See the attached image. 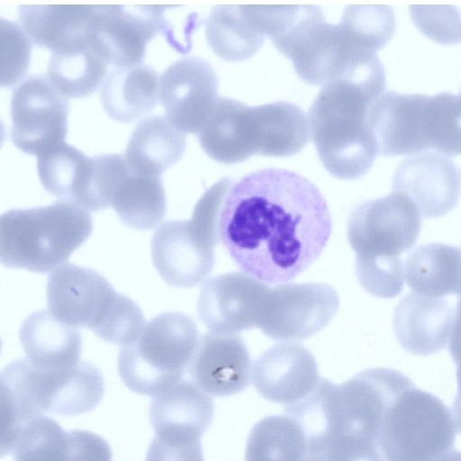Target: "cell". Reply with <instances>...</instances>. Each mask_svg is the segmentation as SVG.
Here are the masks:
<instances>
[{
    "label": "cell",
    "instance_id": "24",
    "mask_svg": "<svg viewBox=\"0 0 461 461\" xmlns=\"http://www.w3.org/2000/svg\"><path fill=\"white\" fill-rule=\"evenodd\" d=\"M37 171L49 193L86 211H95L93 157L64 142L38 156Z\"/></svg>",
    "mask_w": 461,
    "mask_h": 461
},
{
    "label": "cell",
    "instance_id": "2",
    "mask_svg": "<svg viewBox=\"0 0 461 461\" xmlns=\"http://www.w3.org/2000/svg\"><path fill=\"white\" fill-rule=\"evenodd\" d=\"M385 84L378 56L365 52L338 78L323 85L310 106L311 138L321 162L333 176L353 180L371 168L378 151L366 116Z\"/></svg>",
    "mask_w": 461,
    "mask_h": 461
},
{
    "label": "cell",
    "instance_id": "22",
    "mask_svg": "<svg viewBox=\"0 0 461 461\" xmlns=\"http://www.w3.org/2000/svg\"><path fill=\"white\" fill-rule=\"evenodd\" d=\"M203 150L221 164L242 162L257 154L251 106L219 96L196 134Z\"/></svg>",
    "mask_w": 461,
    "mask_h": 461
},
{
    "label": "cell",
    "instance_id": "36",
    "mask_svg": "<svg viewBox=\"0 0 461 461\" xmlns=\"http://www.w3.org/2000/svg\"><path fill=\"white\" fill-rule=\"evenodd\" d=\"M427 139L429 149L448 156L461 154V100L442 92L428 96Z\"/></svg>",
    "mask_w": 461,
    "mask_h": 461
},
{
    "label": "cell",
    "instance_id": "19",
    "mask_svg": "<svg viewBox=\"0 0 461 461\" xmlns=\"http://www.w3.org/2000/svg\"><path fill=\"white\" fill-rule=\"evenodd\" d=\"M194 383L212 396H229L249 384L251 361L238 334L210 332L200 338L189 366Z\"/></svg>",
    "mask_w": 461,
    "mask_h": 461
},
{
    "label": "cell",
    "instance_id": "14",
    "mask_svg": "<svg viewBox=\"0 0 461 461\" xmlns=\"http://www.w3.org/2000/svg\"><path fill=\"white\" fill-rule=\"evenodd\" d=\"M158 98L167 117L182 132L197 134L218 99V78L199 57L174 61L162 73Z\"/></svg>",
    "mask_w": 461,
    "mask_h": 461
},
{
    "label": "cell",
    "instance_id": "12",
    "mask_svg": "<svg viewBox=\"0 0 461 461\" xmlns=\"http://www.w3.org/2000/svg\"><path fill=\"white\" fill-rule=\"evenodd\" d=\"M167 5H98L97 24L92 41L109 63L140 64L148 42L158 33L169 35L165 18Z\"/></svg>",
    "mask_w": 461,
    "mask_h": 461
},
{
    "label": "cell",
    "instance_id": "21",
    "mask_svg": "<svg viewBox=\"0 0 461 461\" xmlns=\"http://www.w3.org/2000/svg\"><path fill=\"white\" fill-rule=\"evenodd\" d=\"M454 318V309L444 297L411 293L398 303L393 324L403 349L415 355L428 356L446 347Z\"/></svg>",
    "mask_w": 461,
    "mask_h": 461
},
{
    "label": "cell",
    "instance_id": "7",
    "mask_svg": "<svg viewBox=\"0 0 461 461\" xmlns=\"http://www.w3.org/2000/svg\"><path fill=\"white\" fill-rule=\"evenodd\" d=\"M305 83L323 86L338 78L366 50L354 48L339 23L325 21L316 5L280 6L268 35Z\"/></svg>",
    "mask_w": 461,
    "mask_h": 461
},
{
    "label": "cell",
    "instance_id": "43",
    "mask_svg": "<svg viewBox=\"0 0 461 461\" xmlns=\"http://www.w3.org/2000/svg\"><path fill=\"white\" fill-rule=\"evenodd\" d=\"M458 96H459V98H460V100H461V92H460V94H459V95H458Z\"/></svg>",
    "mask_w": 461,
    "mask_h": 461
},
{
    "label": "cell",
    "instance_id": "5",
    "mask_svg": "<svg viewBox=\"0 0 461 461\" xmlns=\"http://www.w3.org/2000/svg\"><path fill=\"white\" fill-rule=\"evenodd\" d=\"M49 312L60 321L91 330L106 342L124 346L143 328L139 305L117 293L96 271L63 264L49 276Z\"/></svg>",
    "mask_w": 461,
    "mask_h": 461
},
{
    "label": "cell",
    "instance_id": "33",
    "mask_svg": "<svg viewBox=\"0 0 461 461\" xmlns=\"http://www.w3.org/2000/svg\"><path fill=\"white\" fill-rule=\"evenodd\" d=\"M78 429L64 430L46 415L30 420L17 435L12 451L15 461H78Z\"/></svg>",
    "mask_w": 461,
    "mask_h": 461
},
{
    "label": "cell",
    "instance_id": "17",
    "mask_svg": "<svg viewBox=\"0 0 461 461\" xmlns=\"http://www.w3.org/2000/svg\"><path fill=\"white\" fill-rule=\"evenodd\" d=\"M428 96L389 91L371 104L366 122L379 155H414L429 149Z\"/></svg>",
    "mask_w": 461,
    "mask_h": 461
},
{
    "label": "cell",
    "instance_id": "42",
    "mask_svg": "<svg viewBox=\"0 0 461 461\" xmlns=\"http://www.w3.org/2000/svg\"><path fill=\"white\" fill-rule=\"evenodd\" d=\"M435 461H461V452L451 449L448 452L443 454Z\"/></svg>",
    "mask_w": 461,
    "mask_h": 461
},
{
    "label": "cell",
    "instance_id": "41",
    "mask_svg": "<svg viewBox=\"0 0 461 461\" xmlns=\"http://www.w3.org/2000/svg\"><path fill=\"white\" fill-rule=\"evenodd\" d=\"M456 365L457 393L452 405V415L456 429L461 433V359Z\"/></svg>",
    "mask_w": 461,
    "mask_h": 461
},
{
    "label": "cell",
    "instance_id": "1",
    "mask_svg": "<svg viewBox=\"0 0 461 461\" xmlns=\"http://www.w3.org/2000/svg\"><path fill=\"white\" fill-rule=\"evenodd\" d=\"M332 230L319 188L288 169L264 168L232 183L219 218V240L247 275L283 285L306 270Z\"/></svg>",
    "mask_w": 461,
    "mask_h": 461
},
{
    "label": "cell",
    "instance_id": "40",
    "mask_svg": "<svg viewBox=\"0 0 461 461\" xmlns=\"http://www.w3.org/2000/svg\"><path fill=\"white\" fill-rule=\"evenodd\" d=\"M448 350L455 363L461 359V296L456 304Z\"/></svg>",
    "mask_w": 461,
    "mask_h": 461
},
{
    "label": "cell",
    "instance_id": "37",
    "mask_svg": "<svg viewBox=\"0 0 461 461\" xmlns=\"http://www.w3.org/2000/svg\"><path fill=\"white\" fill-rule=\"evenodd\" d=\"M415 26L430 40L441 44L461 42V5H410Z\"/></svg>",
    "mask_w": 461,
    "mask_h": 461
},
{
    "label": "cell",
    "instance_id": "15",
    "mask_svg": "<svg viewBox=\"0 0 461 461\" xmlns=\"http://www.w3.org/2000/svg\"><path fill=\"white\" fill-rule=\"evenodd\" d=\"M393 191L406 195L425 218H439L452 211L460 196V174L447 156L424 151L400 162Z\"/></svg>",
    "mask_w": 461,
    "mask_h": 461
},
{
    "label": "cell",
    "instance_id": "18",
    "mask_svg": "<svg viewBox=\"0 0 461 461\" xmlns=\"http://www.w3.org/2000/svg\"><path fill=\"white\" fill-rule=\"evenodd\" d=\"M251 376L264 398L286 405L306 397L321 378L313 355L295 343L277 344L264 352L254 363Z\"/></svg>",
    "mask_w": 461,
    "mask_h": 461
},
{
    "label": "cell",
    "instance_id": "29",
    "mask_svg": "<svg viewBox=\"0 0 461 461\" xmlns=\"http://www.w3.org/2000/svg\"><path fill=\"white\" fill-rule=\"evenodd\" d=\"M257 129L258 154L290 157L300 152L311 139L306 113L289 102L251 106Z\"/></svg>",
    "mask_w": 461,
    "mask_h": 461
},
{
    "label": "cell",
    "instance_id": "16",
    "mask_svg": "<svg viewBox=\"0 0 461 461\" xmlns=\"http://www.w3.org/2000/svg\"><path fill=\"white\" fill-rule=\"evenodd\" d=\"M215 246L190 220L167 221L152 237L153 265L168 285L193 287L212 272Z\"/></svg>",
    "mask_w": 461,
    "mask_h": 461
},
{
    "label": "cell",
    "instance_id": "9",
    "mask_svg": "<svg viewBox=\"0 0 461 461\" xmlns=\"http://www.w3.org/2000/svg\"><path fill=\"white\" fill-rule=\"evenodd\" d=\"M420 229L415 204L393 192L354 209L348 221V239L356 262L393 260L415 244Z\"/></svg>",
    "mask_w": 461,
    "mask_h": 461
},
{
    "label": "cell",
    "instance_id": "23",
    "mask_svg": "<svg viewBox=\"0 0 461 461\" xmlns=\"http://www.w3.org/2000/svg\"><path fill=\"white\" fill-rule=\"evenodd\" d=\"M150 422L161 437L201 438L213 417V402L194 383L180 381L154 396Z\"/></svg>",
    "mask_w": 461,
    "mask_h": 461
},
{
    "label": "cell",
    "instance_id": "25",
    "mask_svg": "<svg viewBox=\"0 0 461 461\" xmlns=\"http://www.w3.org/2000/svg\"><path fill=\"white\" fill-rule=\"evenodd\" d=\"M19 336L26 358L39 366L68 368L81 361L80 331L50 312L41 310L29 315L21 326Z\"/></svg>",
    "mask_w": 461,
    "mask_h": 461
},
{
    "label": "cell",
    "instance_id": "11",
    "mask_svg": "<svg viewBox=\"0 0 461 461\" xmlns=\"http://www.w3.org/2000/svg\"><path fill=\"white\" fill-rule=\"evenodd\" d=\"M339 306L338 293L330 285H280L270 288L259 328L275 340H303L323 330Z\"/></svg>",
    "mask_w": 461,
    "mask_h": 461
},
{
    "label": "cell",
    "instance_id": "13",
    "mask_svg": "<svg viewBox=\"0 0 461 461\" xmlns=\"http://www.w3.org/2000/svg\"><path fill=\"white\" fill-rule=\"evenodd\" d=\"M270 288L241 272L209 279L197 302L200 320L211 332L238 334L259 327Z\"/></svg>",
    "mask_w": 461,
    "mask_h": 461
},
{
    "label": "cell",
    "instance_id": "20",
    "mask_svg": "<svg viewBox=\"0 0 461 461\" xmlns=\"http://www.w3.org/2000/svg\"><path fill=\"white\" fill-rule=\"evenodd\" d=\"M98 5H22L18 19L30 40L52 52L92 43Z\"/></svg>",
    "mask_w": 461,
    "mask_h": 461
},
{
    "label": "cell",
    "instance_id": "31",
    "mask_svg": "<svg viewBox=\"0 0 461 461\" xmlns=\"http://www.w3.org/2000/svg\"><path fill=\"white\" fill-rule=\"evenodd\" d=\"M205 36L213 52L228 61L251 58L265 40L246 13L244 5L214 7L206 21Z\"/></svg>",
    "mask_w": 461,
    "mask_h": 461
},
{
    "label": "cell",
    "instance_id": "3",
    "mask_svg": "<svg viewBox=\"0 0 461 461\" xmlns=\"http://www.w3.org/2000/svg\"><path fill=\"white\" fill-rule=\"evenodd\" d=\"M2 424L10 430L51 412L77 415L95 409L104 393L100 370L91 363L60 369L39 366L27 358L1 372Z\"/></svg>",
    "mask_w": 461,
    "mask_h": 461
},
{
    "label": "cell",
    "instance_id": "6",
    "mask_svg": "<svg viewBox=\"0 0 461 461\" xmlns=\"http://www.w3.org/2000/svg\"><path fill=\"white\" fill-rule=\"evenodd\" d=\"M198 330L189 316L164 312L144 324L122 346L118 372L131 390L156 396L181 381L198 345Z\"/></svg>",
    "mask_w": 461,
    "mask_h": 461
},
{
    "label": "cell",
    "instance_id": "10",
    "mask_svg": "<svg viewBox=\"0 0 461 461\" xmlns=\"http://www.w3.org/2000/svg\"><path fill=\"white\" fill-rule=\"evenodd\" d=\"M69 104L43 75H32L11 98V138L21 151L39 156L62 143Z\"/></svg>",
    "mask_w": 461,
    "mask_h": 461
},
{
    "label": "cell",
    "instance_id": "39",
    "mask_svg": "<svg viewBox=\"0 0 461 461\" xmlns=\"http://www.w3.org/2000/svg\"><path fill=\"white\" fill-rule=\"evenodd\" d=\"M200 439L155 435L146 461H204Z\"/></svg>",
    "mask_w": 461,
    "mask_h": 461
},
{
    "label": "cell",
    "instance_id": "35",
    "mask_svg": "<svg viewBox=\"0 0 461 461\" xmlns=\"http://www.w3.org/2000/svg\"><path fill=\"white\" fill-rule=\"evenodd\" d=\"M339 25L354 48L376 52L393 37L395 18L389 5H349Z\"/></svg>",
    "mask_w": 461,
    "mask_h": 461
},
{
    "label": "cell",
    "instance_id": "28",
    "mask_svg": "<svg viewBox=\"0 0 461 461\" xmlns=\"http://www.w3.org/2000/svg\"><path fill=\"white\" fill-rule=\"evenodd\" d=\"M404 277L415 294L461 296V247L442 243L417 247L405 260Z\"/></svg>",
    "mask_w": 461,
    "mask_h": 461
},
{
    "label": "cell",
    "instance_id": "34",
    "mask_svg": "<svg viewBox=\"0 0 461 461\" xmlns=\"http://www.w3.org/2000/svg\"><path fill=\"white\" fill-rule=\"evenodd\" d=\"M307 441L299 423L288 415L269 416L251 429L245 461H305Z\"/></svg>",
    "mask_w": 461,
    "mask_h": 461
},
{
    "label": "cell",
    "instance_id": "8",
    "mask_svg": "<svg viewBox=\"0 0 461 461\" xmlns=\"http://www.w3.org/2000/svg\"><path fill=\"white\" fill-rule=\"evenodd\" d=\"M456 434L449 409L412 384L388 405L378 445L384 461H435L453 449Z\"/></svg>",
    "mask_w": 461,
    "mask_h": 461
},
{
    "label": "cell",
    "instance_id": "26",
    "mask_svg": "<svg viewBox=\"0 0 461 461\" xmlns=\"http://www.w3.org/2000/svg\"><path fill=\"white\" fill-rule=\"evenodd\" d=\"M185 134L164 115L141 120L131 134L125 158L133 174L161 176L183 156Z\"/></svg>",
    "mask_w": 461,
    "mask_h": 461
},
{
    "label": "cell",
    "instance_id": "38",
    "mask_svg": "<svg viewBox=\"0 0 461 461\" xmlns=\"http://www.w3.org/2000/svg\"><path fill=\"white\" fill-rule=\"evenodd\" d=\"M1 86H12L25 75L31 58V40L15 23L1 17Z\"/></svg>",
    "mask_w": 461,
    "mask_h": 461
},
{
    "label": "cell",
    "instance_id": "32",
    "mask_svg": "<svg viewBox=\"0 0 461 461\" xmlns=\"http://www.w3.org/2000/svg\"><path fill=\"white\" fill-rule=\"evenodd\" d=\"M108 62L93 44L59 52H52L47 76L53 86L65 97L82 98L93 94L102 84Z\"/></svg>",
    "mask_w": 461,
    "mask_h": 461
},
{
    "label": "cell",
    "instance_id": "27",
    "mask_svg": "<svg viewBox=\"0 0 461 461\" xmlns=\"http://www.w3.org/2000/svg\"><path fill=\"white\" fill-rule=\"evenodd\" d=\"M158 97L157 71L145 64L115 67L106 77L100 100L106 114L132 122L154 109Z\"/></svg>",
    "mask_w": 461,
    "mask_h": 461
},
{
    "label": "cell",
    "instance_id": "4",
    "mask_svg": "<svg viewBox=\"0 0 461 461\" xmlns=\"http://www.w3.org/2000/svg\"><path fill=\"white\" fill-rule=\"evenodd\" d=\"M90 213L67 201L13 209L0 218V260L12 268L47 273L62 266L91 235Z\"/></svg>",
    "mask_w": 461,
    "mask_h": 461
},
{
    "label": "cell",
    "instance_id": "30",
    "mask_svg": "<svg viewBox=\"0 0 461 461\" xmlns=\"http://www.w3.org/2000/svg\"><path fill=\"white\" fill-rule=\"evenodd\" d=\"M111 205L120 219L137 230H151L163 220L167 199L161 176L133 174L129 170L117 182Z\"/></svg>",
    "mask_w": 461,
    "mask_h": 461
}]
</instances>
